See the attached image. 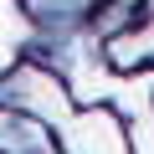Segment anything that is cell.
I'll return each mask as SVG.
<instances>
[{"mask_svg":"<svg viewBox=\"0 0 154 154\" xmlns=\"http://www.w3.org/2000/svg\"><path fill=\"white\" fill-rule=\"evenodd\" d=\"M0 108H16V113H31L41 118L46 128H57L67 113H72V88L67 77L46 62H21L11 67V77L0 82Z\"/></svg>","mask_w":154,"mask_h":154,"instance_id":"obj_1","label":"cell"},{"mask_svg":"<svg viewBox=\"0 0 154 154\" xmlns=\"http://www.w3.org/2000/svg\"><path fill=\"white\" fill-rule=\"evenodd\" d=\"M51 139H57V154H134V134H128L123 113L98 108V103L72 108L51 128Z\"/></svg>","mask_w":154,"mask_h":154,"instance_id":"obj_2","label":"cell"},{"mask_svg":"<svg viewBox=\"0 0 154 154\" xmlns=\"http://www.w3.org/2000/svg\"><path fill=\"white\" fill-rule=\"evenodd\" d=\"M144 5H149V16H154V0H144Z\"/></svg>","mask_w":154,"mask_h":154,"instance_id":"obj_3","label":"cell"}]
</instances>
